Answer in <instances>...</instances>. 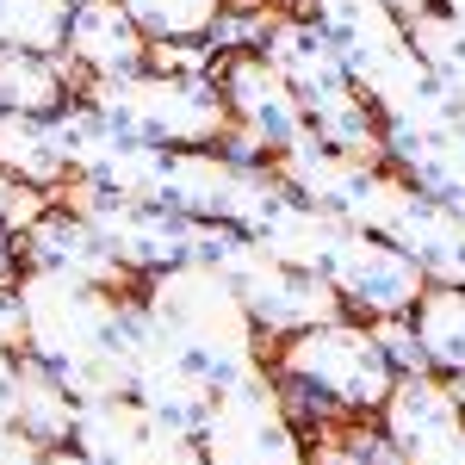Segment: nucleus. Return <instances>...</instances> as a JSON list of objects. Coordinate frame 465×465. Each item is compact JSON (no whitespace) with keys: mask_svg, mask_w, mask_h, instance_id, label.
Returning a JSON list of instances; mask_svg holds the SVG:
<instances>
[{"mask_svg":"<svg viewBox=\"0 0 465 465\" xmlns=\"http://www.w3.org/2000/svg\"><path fill=\"white\" fill-rule=\"evenodd\" d=\"M19 304H25V348L19 354L44 360L56 372H74L100 354H124L118 348V317H124V292L94 286L81 273H56V267H25L19 273Z\"/></svg>","mask_w":465,"mask_h":465,"instance_id":"5","label":"nucleus"},{"mask_svg":"<svg viewBox=\"0 0 465 465\" xmlns=\"http://www.w3.org/2000/svg\"><path fill=\"white\" fill-rule=\"evenodd\" d=\"M360 422L366 416H348V422H329V429L311 434V465H372Z\"/></svg>","mask_w":465,"mask_h":465,"instance_id":"23","label":"nucleus"},{"mask_svg":"<svg viewBox=\"0 0 465 465\" xmlns=\"http://www.w3.org/2000/svg\"><path fill=\"white\" fill-rule=\"evenodd\" d=\"M69 447H81L94 465H205L199 434L168 429L137 397H94V403H81V422H74Z\"/></svg>","mask_w":465,"mask_h":465,"instance_id":"9","label":"nucleus"},{"mask_svg":"<svg viewBox=\"0 0 465 465\" xmlns=\"http://www.w3.org/2000/svg\"><path fill=\"white\" fill-rule=\"evenodd\" d=\"M460 465H465V460H460Z\"/></svg>","mask_w":465,"mask_h":465,"instance_id":"33","label":"nucleus"},{"mask_svg":"<svg viewBox=\"0 0 465 465\" xmlns=\"http://www.w3.org/2000/svg\"><path fill=\"white\" fill-rule=\"evenodd\" d=\"M0 348H25V304H19V280L0 286Z\"/></svg>","mask_w":465,"mask_h":465,"instance_id":"26","label":"nucleus"},{"mask_svg":"<svg viewBox=\"0 0 465 465\" xmlns=\"http://www.w3.org/2000/svg\"><path fill=\"white\" fill-rule=\"evenodd\" d=\"M81 100L162 149H212L230 131V100H223L217 74L137 69V74H118V81H87Z\"/></svg>","mask_w":465,"mask_h":465,"instance_id":"4","label":"nucleus"},{"mask_svg":"<svg viewBox=\"0 0 465 465\" xmlns=\"http://www.w3.org/2000/svg\"><path fill=\"white\" fill-rule=\"evenodd\" d=\"M149 32L131 19L124 0H74L69 13V44L63 56L74 63L81 81H118V74L149 69Z\"/></svg>","mask_w":465,"mask_h":465,"instance_id":"12","label":"nucleus"},{"mask_svg":"<svg viewBox=\"0 0 465 465\" xmlns=\"http://www.w3.org/2000/svg\"><path fill=\"white\" fill-rule=\"evenodd\" d=\"M372 329H379V348L391 354L397 379H410V372H434L429 348H422V335H416V322H410V317H385V322H372Z\"/></svg>","mask_w":465,"mask_h":465,"instance_id":"24","label":"nucleus"},{"mask_svg":"<svg viewBox=\"0 0 465 465\" xmlns=\"http://www.w3.org/2000/svg\"><path fill=\"white\" fill-rule=\"evenodd\" d=\"M0 168L19 180V186L63 193L74 180V162H69L56 112H6L0 106Z\"/></svg>","mask_w":465,"mask_h":465,"instance_id":"15","label":"nucleus"},{"mask_svg":"<svg viewBox=\"0 0 465 465\" xmlns=\"http://www.w3.org/2000/svg\"><path fill=\"white\" fill-rule=\"evenodd\" d=\"M149 44H205L230 0H124Z\"/></svg>","mask_w":465,"mask_h":465,"instance_id":"21","label":"nucleus"},{"mask_svg":"<svg viewBox=\"0 0 465 465\" xmlns=\"http://www.w3.org/2000/svg\"><path fill=\"white\" fill-rule=\"evenodd\" d=\"M385 236H391L397 249L416 254V267L429 273V286H465V217L447 199H434V193H422L410 180V193H403V205H397Z\"/></svg>","mask_w":465,"mask_h":465,"instance_id":"14","label":"nucleus"},{"mask_svg":"<svg viewBox=\"0 0 465 465\" xmlns=\"http://www.w3.org/2000/svg\"><path fill=\"white\" fill-rule=\"evenodd\" d=\"M19 254H25V267H56V273H81V280H94V286H112L124 292L137 273L112 254V242L87 223L81 212L69 205H50L44 223H37L32 236H19Z\"/></svg>","mask_w":465,"mask_h":465,"instance_id":"13","label":"nucleus"},{"mask_svg":"<svg viewBox=\"0 0 465 465\" xmlns=\"http://www.w3.org/2000/svg\"><path fill=\"white\" fill-rule=\"evenodd\" d=\"M199 447L205 465H311V434L292 422L273 366L217 391Z\"/></svg>","mask_w":465,"mask_h":465,"instance_id":"7","label":"nucleus"},{"mask_svg":"<svg viewBox=\"0 0 465 465\" xmlns=\"http://www.w3.org/2000/svg\"><path fill=\"white\" fill-rule=\"evenodd\" d=\"M56 205V193H37V186H19V180L0 168V230L6 236H32L44 212Z\"/></svg>","mask_w":465,"mask_h":465,"instance_id":"22","label":"nucleus"},{"mask_svg":"<svg viewBox=\"0 0 465 465\" xmlns=\"http://www.w3.org/2000/svg\"><path fill=\"white\" fill-rule=\"evenodd\" d=\"M341 236H348L341 212H329V205H317V199H298V193H286V199L267 212V223L254 230L261 249L280 254L286 267H304V273H322Z\"/></svg>","mask_w":465,"mask_h":465,"instance_id":"16","label":"nucleus"},{"mask_svg":"<svg viewBox=\"0 0 465 465\" xmlns=\"http://www.w3.org/2000/svg\"><path fill=\"white\" fill-rule=\"evenodd\" d=\"M69 13H74V0H0V50H50V56H63Z\"/></svg>","mask_w":465,"mask_h":465,"instance_id":"20","label":"nucleus"},{"mask_svg":"<svg viewBox=\"0 0 465 465\" xmlns=\"http://www.w3.org/2000/svg\"><path fill=\"white\" fill-rule=\"evenodd\" d=\"M273 372L311 385L335 416H379L397 385V366L379 348V329L360 317H335V322L286 335L273 348Z\"/></svg>","mask_w":465,"mask_h":465,"instance_id":"6","label":"nucleus"},{"mask_svg":"<svg viewBox=\"0 0 465 465\" xmlns=\"http://www.w3.org/2000/svg\"><path fill=\"white\" fill-rule=\"evenodd\" d=\"M261 56L286 74V87L298 94V106L311 118L317 143L341 149L354 162H385V118L372 112V100L354 87V74L341 63V50L329 44L317 19L298 13H273V25L261 37Z\"/></svg>","mask_w":465,"mask_h":465,"instance_id":"2","label":"nucleus"},{"mask_svg":"<svg viewBox=\"0 0 465 465\" xmlns=\"http://www.w3.org/2000/svg\"><path fill=\"white\" fill-rule=\"evenodd\" d=\"M13 379H19V348H0V429H13Z\"/></svg>","mask_w":465,"mask_h":465,"instance_id":"28","label":"nucleus"},{"mask_svg":"<svg viewBox=\"0 0 465 465\" xmlns=\"http://www.w3.org/2000/svg\"><path fill=\"white\" fill-rule=\"evenodd\" d=\"M304 13L329 32V44L341 50L354 87L372 100L379 118H403L434 87L429 63L410 37V19L397 6H385V0H304Z\"/></svg>","mask_w":465,"mask_h":465,"instance_id":"3","label":"nucleus"},{"mask_svg":"<svg viewBox=\"0 0 465 465\" xmlns=\"http://www.w3.org/2000/svg\"><path fill=\"white\" fill-rule=\"evenodd\" d=\"M217 81H223V100H230V124L254 131L273 155L292 149L298 137H311V118L298 106V94L286 87V74L273 69L261 50L223 56V63H217Z\"/></svg>","mask_w":465,"mask_h":465,"instance_id":"11","label":"nucleus"},{"mask_svg":"<svg viewBox=\"0 0 465 465\" xmlns=\"http://www.w3.org/2000/svg\"><path fill=\"white\" fill-rule=\"evenodd\" d=\"M410 322H416V335L429 348V366L440 379L465 372V286H429L416 298Z\"/></svg>","mask_w":465,"mask_h":465,"instance_id":"19","label":"nucleus"},{"mask_svg":"<svg viewBox=\"0 0 465 465\" xmlns=\"http://www.w3.org/2000/svg\"><path fill=\"white\" fill-rule=\"evenodd\" d=\"M329 286L341 292V304H348V317L360 322H385V317H410L416 311V298L429 292V273L416 267V254L397 249L391 236H372V230H354L348 223V236L335 242L329 254Z\"/></svg>","mask_w":465,"mask_h":465,"instance_id":"8","label":"nucleus"},{"mask_svg":"<svg viewBox=\"0 0 465 465\" xmlns=\"http://www.w3.org/2000/svg\"><path fill=\"white\" fill-rule=\"evenodd\" d=\"M81 74L69 56L50 50H0V106L6 112H63L81 100Z\"/></svg>","mask_w":465,"mask_h":465,"instance_id":"18","label":"nucleus"},{"mask_svg":"<svg viewBox=\"0 0 465 465\" xmlns=\"http://www.w3.org/2000/svg\"><path fill=\"white\" fill-rule=\"evenodd\" d=\"M217 56L212 44H155L149 50V69H168V74H217Z\"/></svg>","mask_w":465,"mask_h":465,"instance_id":"25","label":"nucleus"},{"mask_svg":"<svg viewBox=\"0 0 465 465\" xmlns=\"http://www.w3.org/2000/svg\"><path fill=\"white\" fill-rule=\"evenodd\" d=\"M74 422H81V397L69 391V379L44 360L19 354V379H13V429L32 434L37 447H69Z\"/></svg>","mask_w":465,"mask_h":465,"instance_id":"17","label":"nucleus"},{"mask_svg":"<svg viewBox=\"0 0 465 465\" xmlns=\"http://www.w3.org/2000/svg\"><path fill=\"white\" fill-rule=\"evenodd\" d=\"M434 6H440V13H453V19L465 25V0H434Z\"/></svg>","mask_w":465,"mask_h":465,"instance_id":"32","label":"nucleus"},{"mask_svg":"<svg viewBox=\"0 0 465 465\" xmlns=\"http://www.w3.org/2000/svg\"><path fill=\"white\" fill-rule=\"evenodd\" d=\"M50 465H94V460H87L81 447H56V453H50Z\"/></svg>","mask_w":465,"mask_h":465,"instance_id":"30","label":"nucleus"},{"mask_svg":"<svg viewBox=\"0 0 465 465\" xmlns=\"http://www.w3.org/2000/svg\"><path fill=\"white\" fill-rule=\"evenodd\" d=\"M137 298L155 317V329L212 379V391L267 372V354H261L267 335L254 329L236 280L217 261H174V267L137 280Z\"/></svg>","mask_w":465,"mask_h":465,"instance_id":"1","label":"nucleus"},{"mask_svg":"<svg viewBox=\"0 0 465 465\" xmlns=\"http://www.w3.org/2000/svg\"><path fill=\"white\" fill-rule=\"evenodd\" d=\"M379 429L403 447L410 465H460L465 460V410H460V397L447 391L440 372L397 379L385 410H379Z\"/></svg>","mask_w":465,"mask_h":465,"instance_id":"10","label":"nucleus"},{"mask_svg":"<svg viewBox=\"0 0 465 465\" xmlns=\"http://www.w3.org/2000/svg\"><path fill=\"white\" fill-rule=\"evenodd\" d=\"M385 6H397L403 19H416V13H422V6H434V0H385Z\"/></svg>","mask_w":465,"mask_h":465,"instance_id":"31","label":"nucleus"},{"mask_svg":"<svg viewBox=\"0 0 465 465\" xmlns=\"http://www.w3.org/2000/svg\"><path fill=\"white\" fill-rule=\"evenodd\" d=\"M19 261H25V254H19V236H6V230H0V286H6V280H19Z\"/></svg>","mask_w":465,"mask_h":465,"instance_id":"29","label":"nucleus"},{"mask_svg":"<svg viewBox=\"0 0 465 465\" xmlns=\"http://www.w3.org/2000/svg\"><path fill=\"white\" fill-rule=\"evenodd\" d=\"M50 453H56V447H37L32 434L0 429V465H50Z\"/></svg>","mask_w":465,"mask_h":465,"instance_id":"27","label":"nucleus"}]
</instances>
